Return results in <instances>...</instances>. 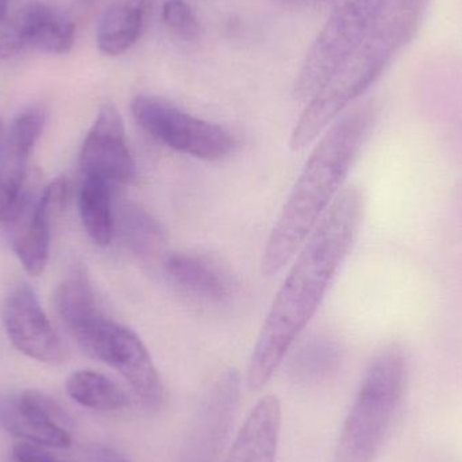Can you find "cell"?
<instances>
[{
  "label": "cell",
  "instance_id": "cell-1",
  "mask_svg": "<svg viewBox=\"0 0 462 462\" xmlns=\"http://www.w3.org/2000/svg\"><path fill=\"white\" fill-rule=\"evenodd\" d=\"M363 192L342 189L296 254L276 293L247 366V387H265L319 309L331 282L349 255L363 224Z\"/></svg>",
  "mask_w": 462,
  "mask_h": 462
},
{
  "label": "cell",
  "instance_id": "cell-2",
  "mask_svg": "<svg viewBox=\"0 0 462 462\" xmlns=\"http://www.w3.org/2000/svg\"><path fill=\"white\" fill-rule=\"evenodd\" d=\"M376 122V105L364 103L342 114L320 135L269 234L261 258L263 276L272 277L282 272L303 246L338 197Z\"/></svg>",
  "mask_w": 462,
  "mask_h": 462
},
{
  "label": "cell",
  "instance_id": "cell-3",
  "mask_svg": "<svg viewBox=\"0 0 462 462\" xmlns=\"http://www.w3.org/2000/svg\"><path fill=\"white\" fill-rule=\"evenodd\" d=\"M431 0H387L363 42L309 100L291 133L301 151L320 137L357 100L420 32Z\"/></svg>",
  "mask_w": 462,
  "mask_h": 462
},
{
  "label": "cell",
  "instance_id": "cell-4",
  "mask_svg": "<svg viewBox=\"0 0 462 462\" xmlns=\"http://www.w3.org/2000/svg\"><path fill=\"white\" fill-rule=\"evenodd\" d=\"M409 363L399 346L372 361L342 426L334 462H374L406 393Z\"/></svg>",
  "mask_w": 462,
  "mask_h": 462
},
{
  "label": "cell",
  "instance_id": "cell-5",
  "mask_svg": "<svg viewBox=\"0 0 462 462\" xmlns=\"http://www.w3.org/2000/svg\"><path fill=\"white\" fill-rule=\"evenodd\" d=\"M387 0H339L318 32L293 83V97L312 99L363 42Z\"/></svg>",
  "mask_w": 462,
  "mask_h": 462
},
{
  "label": "cell",
  "instance_id": "cell-6",
  "mask_svg": "<svg viewBox=\"0 0 462 462\" xmlns=\"http://www.w3.org/2000/svg\"><path fill=\"white\" fill-rule=\"evenodd\" d=\"M72 336L89 357L118 371L146 406L157 409L164 403L165 390L159 371L132 328L102 314Z\"/></svg>",
  "mask_w": 462,
  "mask_h": 462
},
{
  "label": "cell",
  "instance_id": "cell-7",
  "mask_svg": "<svg viewBox=\"0 0 462 462\" xmlns=\"http://www.w3.org/2000/svg\"><path fill=\"white\" fill-rule=\"evenodd\" d=\"M130 111L143 132L179 153L214 162L226 157L236 146L225 127L197 118L162 97L138 95Z\"/></svg>",
  "mask_w": 462,
  "mask_h": 462
},
{
  "label": "cell",
  "instance_id": "cell-8",
  "mask_svg": "<svg viewBox=\"0 0 462 462\" xmlns=\"http://www.w3.org/2000/svg\"><path fill=\"white\" fill-rule=\"evenodd\" d=\"M75 23L64 11L27 0L0 22V61L26 54H64L75 43Z\"/></svg>",
  "mask_w": 462,
  "mask_h": 462
},
{
  "label": "cell",
  "instance_id": "cell-9",
  "mask_svg": "<svg viewBox=\"0 0 462 462\" xmlns=\"http://www.w3.org/2000/svg\"><path fill=\"white\" fill-rule=\"evenodd\" d=\"M83 178L99 179L114 189L126 186L135 175L124 119L113 103L100 107L80 152Z\"/></svg>",
  "mask_w": 462,
  "mask_h": 462
},
{
  "label": "cell",
  "instance_id": "cell-10",
  "mask_svg": "<svg viewBox=\"0 0 462 462\" xmlns=\"http://www.w3.org/2000/svg\"><path fill=\"white\" fill-rule=\"evenodd\" d=\"M3 325L13 346L38 363L59 365L65 360L64 346L34 291L19 284L3 304Z\"/></svg>",
  "mask_w": 462,
  "mask_h": 462
},
{
  "label": "cell",
  "instance_id": "cell-11",
  "mask_svg": "<svg viewBox=\"0 0 462 462\" xmlns=\"http://www.w3.org/2000/svg\"><path fill=\"white\" fill-rule=\"evenodd\" d=\"M62 423L65 414L61 407L40 391L27 390L0 401V428L23 441L65 449L72 439Z\"/></svg>",
  "mask_w": 462,
  "mask_h": 462
},
{
  "label": "cell",
  "instance_id": "cell-12",
  "mask_svg": "<svg viewBox=\"0 0 462 462\" xmlns=\"http://www.w3.org/2000/svg\"><path fill=\"white\" fill-rule=\"evenodd\" d=\"M67 200L68 181L65 176H60L43 189L15 231L14 250L32 276L45 271L51 252V225L61 216Z\"/></svg>",
  "mask_w": 462,
  "mask_h": 462
},
{
  "label": "cell",
  "instance_id": "cell-13",
  "mask_svg": "<svg viewBox=\"0 0 462 462\" xmlns=\"http://www.w3.org/2000/svg\"><path fill=\"white\" fill-rule=\"evenodd\" d=\"M164 266L171 282L198 303L219 306L233 295V282L227 272L206 255L172 253L165 258Z\"/></svg>",
  "mask_w": 462,
  "mask_h": 462
},
{
  "label": "cell",
  "instance_id": "cell-14",
  "mask_svg": "<svg viewBox=\"0 0 462 462\" xmlns=\"http://www.w3.org/2000/svg\"><path fill=\"white\" fill-rule=\"evenodd\" d=\"M280 426L282 404L276 396H265L245 420L226 462H274Z\"/></svg>",
  "mask_w": 462,
  "mask_h": 462
},
{
  "label": "cell",
  "instance_id": "cell-15",
  "mask_svg": "<svg viewBox=\"0 0 462 462\" xmlns=\"http://www.w3.org/2000/svg\"><path fill=\"white\" fill-rule=\"evenodd\" d=\"M153 0H113L97 27V42L107 56H121L140 40Z\"/></svg>",
  "mask_w": 462,
  "mask_h": 462
},
{
  "label": "cell",
  "instance_id": "cell-16",
  "mask_svg": "<svg viewBox=\"0 0 462 462\" xmlns=\"http://www.w3.org/2000/svg\"><path fill=\"white\" fill-rule=\"evenodd\" d=\"M114 189L99 179L83 178L79 192L81 222L97 246H108L116 236Z\"/></svg>",
  "mask_w": 462,
  "mask_h": 462
},
{
  "label": "cell",
  "instance_id": "cell-17",
  "mask_svg": "<svg viewBox=\"0 0 462 462\" xmlns=\"http://www.w3.org/2000/svg\"><path fill=\"white\" fill-rule=\"evenodd\" d=\"M116 233L127 250L141 258L160 254L167 244V233L162 222L143 206L126 203L116 217Z\"/></svg>",
  "mask_w": 462,
  "mask_h": 462
},
{
  "label": "cell",
  "instance_id": "cell-18",
  "mask_svg": "<svg viewBox=\"0 0 462 462\" xmlns=\"http://www.w3.org/2000/svg\"><path fill=\"white\" fill-rule=\"evenodd\" d=\"M54 306L70 334L94 322L103 314L97 307L88 274L81 266H76L57 288Z\"/></svg>",
  "mask_w": 462,
  "mask_h": 462
},
{
  "label": "cell",
  "instance_id": "cell-19",
  "mask_svg": "<svg viewBox=\"0 0 462 462\" xmlns=\"http://www.w3.org/2000/svg\"><path fill=\"white\" fill-rule=\"evenodd\" d=\"M67 393L76 403L97 411H116L130 403L129 396L116 382L95 371H78L70 374Z\"/></svg>",
  "mask_w": 462,
  "mask_h": 462
},
{
  "label": "cell",
  "instance_id": "cell-20",
  "mask_svg": "<svg viewBox=\"0 0 462 462\" xmlns=\"http://www.w3.org/2000/svg\"><path fill=\"white\" fill-rule=\"evenodd\" d=\"M27 159L3 152L0 159V222L15 221L23 210Z\"/></svg>",
  "mask_w": 462,
  "mask_h": 462
},
{
  "label": "cell",
  "instance_id": "cell-21",
  "mask_svg": "<svg viewBox=\"0 0 462 462\" xmlns=\"http://www.w3.org/2000/svg\"><path fill=\"white\" fill-rule=\"evenodd\" d=\"M341 363V346L328 337L310 339L299 349L293 361V372L304 380L330 376Z\"/></svg>",
  "mask_w": 462,
  "mask_h": 462
},
{
  "label": "cell",
  "instance_id": "cell-22",
  "mask_svg": "<svg viewBox=\"0 0 462 462\" xmlns=\"http://www.w3.org/2000/svg\"><path fill=\"white\" fill-rule=\"evenodd\" d=\"M45 110L40 106H30L18 114L5 137V151L29 160L45 126Z\"/></svg>",
  "mask_w": 462,
  "mask_h": 462
},
{
  "label": "cell",
  "instance_id": "cell-23",
  "mask_svg": "<svg viewBox=\"0 0 462 462\" xmlns=\"http://www.w3.org/2000/svg\"><path fill=\"white\" fill-rule=\"evenodd\" d=\"M162 15L168 29L183 40H195L199 34L197 16L191 5L184 0H167L162 5Z\"/></svg>",
  "mask_w": 462,
  "mask_h": 462
},
{
  "label": "cell",
  "instance_id": "cell-24",
  "mask_svg": "<svg viewBox=\"0 0 462 462\" xmlns=\"http://www.w3.org/2000/svg\"><path fill=\"white\" fill-rule=\"evenodd\" d=\"M14 462H60L43 447L32 442H19L13 449Z\"/></svg>",
  "mask_w": 462,
  "mask_h": 462
},
{
  "label": "cell",
  "instance_id": "cell-25",
  "mask_svg": "<svg viewBox=\"0 0 462 462\" xmlns=\"http://www.w3.org/2000/svg\"><path fill=\"white\" fill-rule=\"evenodd\" d=\"M95 462H132L127 460L121 453L116 452L110 448H97L95 452Z\"/></svg>",
  "mask_w": 462,
  "mask_h": 462
},
{
  "label": "cell",
  "instance_id": "cell-26",
  "mask_svg": "<svg viewBox=\"0 0 462 462\" xmlns=\"http://www.w3.org/2000/svg\"><path fill=\"white\" fill-rule=\"evenodd\" d=\"M8 2H10V0H0V22L7 15Z\"/></svg>",
  "mask_w": 462,
  "mask_h": 462
},
{
  "label": "cell",
  "instance_id": "cell-27",
  "mask_svg": "<svg viewBox=\"0 0 462 462\" xmlns=\"http://www.w3.org/2000/svg\"><path fill=\"white\" fill-rule=\"evenodd\" d=\"M3 137H5V126H3L2 118H0V143H2Z\"/></svg>",
  "mask_w": 462,
  "mask_h": 462
}]
</instances>
